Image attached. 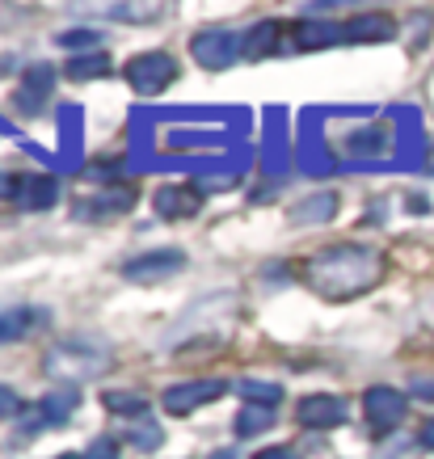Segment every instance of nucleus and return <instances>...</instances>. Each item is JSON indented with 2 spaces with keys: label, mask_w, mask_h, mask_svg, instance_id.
Returning <instances> with one entry per match:
<instances>
[{
  "label": "nucleus",
  "mask_w": 434,
  "mask_h": 459,
  "mask_svg": "<svg viewBox=\"0 0 434 459\" xmlns=\"http://www.w3.org/2000/svg\"><path fill=\"white\" fill-rule=\"evenodd\" d=\"M240 396H245V404L274 409V404L282 401V388H279V384H262V379H245V384H240Z\"/></svg>",
  "instance_id": "26"
},
{
  "label": "nucleus",
  "mask_w": 434,
  "mask_h": 459,
  "mask_svg": "<svg viewBox=\"0 0 434 459\" xmlns=\"http://www.w3.org/2000/svg\"><path fill=\"white\" fill-rule=\"evenodd\" d=\"M81 404V396L76 392H56V396H42V418H47V426H64V421L72 418V409Z\"/></svg>",
  "instance_id": "24"
},
{
  "label": "nucleus",
  "mask_w": 434,
  "mask_h": 459,
  "mask_svg": "<svg viewBox=\"0 0 434 459\" xmlns=\"http://www.w3.org/2000/svg\"><path fill=\"white\" fill-rule=\"evenodd\" d=\"M84 459H118V443H114V438H93L89 451H84Z\"/></svg>",
  "instance_id": "29"
},
{
  "label": "nucleus",
  "mask_w": 434,
  "mask_h": 459,
  "mask_svg": "<svg viewBox=\"0 0 434 459\" xmlns=\"http://www.w3.org/2000/svg\"><path fill=\"white\" fill-rule=\"evenodd\" d=\"M59 459H84V455H59Z\"/></svg>",
  "instance_id": "37"
},
{
  "label": "nucleus",
  "mask_w": 434,
  "mask_h": 459,
  "mask_svg": "<svg viewBox=\"0 0 434 459\" xmlns=\"http://www.w3.org/2000/svg\"><path fill=\"white\" fill-rule=\"evenodd\" d=\"M421 443L434 451V421H426V426H421Z\"/></svg>",
  "instance_id": "34"
},
{
  "label": "nucleus",
  "mask_w": 434,
  "mask_h": 459,
  "mask_svg": "<svg viewBox=\"0 0 434 459\" xmlns=\"http://www.w3.org/2000/svg\"><path fill=\"white\" fill-rule=\"evenodd\" d=\"M409 211H418V215H426V211H430V203H426V198H409Z\"/></svg>",
  "instance_id": "35"
},
{
  "label": "nucleus",
  "mask_w": 434,
  "mask_h": 459,
  "mask_svg": "<svg viewBox=\"0 0 434 459\" xmlns=\"http://www.w3.org/2000/svg\"><path fill=\"white\" fill-rule=\"evenodd\" d=\"M346 42V22H304L295 26V47L299 51H321V47H337Z\"/></svg>",
  "instance_id": "12"
},
{
  "label": "nucleus",
  "mask_w": 434,
  "mask_h": 459,
  "mask_svg": "<svg viewBox=\"0 0 434 459\" xmlns=\"http://www.w3.org/2000/svg\"><path fill=\"white\" fill-rule=\"evenodd\" d=\"M101 367H106V350L93 346V342H64L47 354V376L51 379L84 384V379L101 376Z\"/></svg>",
  "instance_id": "2"
},
{
  "label": "nucleus",
  "mask_w": 434,
  "mask_h": 459,
  "mask_svg": "<svg viewBox=\"0 0 434 459\" xmlns=\"http://www.w3.org/2000/svg\"><path fill=\"white\" fill-rule=\"evenodd\" d=\"M384 274V257L371 245H329L304 265V282L325 299H359Z\"/></svg>",
  "instance_id": "1"
},
{
  "label": "nucleus",
  "mask_w": 434,
  "mask_h": 459,
  "mask_svg": "<svg viewBox=\"0 0 434 459\" xmlns=\"http://www.w3.org/2000/svg\"><path fill=\"white\" fill-rule=\"evenodd\" d=\"M9 195H13V203L22 211H47V207H56L59 186H56V178H42V173H22V178H13Z\"/></svg>",
  "instance_id": "9"
},
{
  "label": "nucleus",
  "mask_w": 434,
  "mask_h": 459,
  "mask_svg": "<svg viewBox=\"0 0 434 459\" xmlns=\"http://www.w3.org/2000/svg\"><path fill=\"white\" fill-rule=\"evenodd\" d=\"M161 13V4H118L114 17H156Z\"/></svg>",
  "instance_id": "31"
},
{
  "label": "nucleus",
  "mask_w": 434,
  "mask_h": 459,
  "mask_svg": "<svg viewBox=\"0 0 434 459\" xmlns=\"http://www.w3.org/2000/svg\"><path fill=\"white\" fill-rule=\"evenodd\" d=\"M295 418L312 426V430H334L342 421L351 418V404L342 401V396H329V392H317V396H304L299 409H295Z\"/></svg>",
  "instance_id": "8"
},
{
  "label": "nucleus",
  "mask_w": 434,
  "mask_h": 459,
  "mask_svg": "<svg viewBox=\"0 0 434 459\" xmlns=\"http://www.w3.org/2000/svg\"><path fill=\"white\" fill-rule=\"evenodd\" d=\"M228 384L224 379H190V384H173L165 388V409L173 418H186V413H195L203 404H211L215 396H224Z\"/></svg>",
  "instance_id": "5"
},
{
  "label": "nucleus",
  "mask_w": 434,
  "mask_h": 459,
  "mask_svg": "<svg viewBox=\"0 0 434 459\" xmlns=\"http://www.w3.org/2000/svg\"><path fill=\"white\" fill-rule=\"evenodd\" d=\"M396 118H401V148H396V156H401V165H418L421 160V148H426V140H421V118L418 110H396Z\"/></svg>",
  "instance_id": "20"
},
{
  "label": "nucleus",
  "mask_w": 434,
  "mask_h": 459,
  "mask_svg": "<svg viewBox=\"0 0 434 459\" xmlns=\"http://www.w3.org/2000/svg\"><path fill=\"white\" fill-rule=\"evenodd\" d=\"M68 76L72 81H101L110 76V56L106 51H84V56L68 59Z\"/></svg>",
  "instance_id": "22"
},
{
  "label": "nucleus",
  "mask_w": 434,
  "mask_h": 459,
  "mask_svg": "<svg viewBox=\"0 0 434 459\" xmlns=\"http://www.w3.org/2000/svg\"><path fill=\"white\" fill-rule=\"evenodd\" d=\"M131 207H135V195H131V190H101L98 203H81L72 215H81V220H106V215H123V211H131Z\"/></svg>",
  "instance_id": "17"
},
{
  "label": "nucleus",
  "mask_w": 434,
  "mask_h": 459,
  "mask_svg": "<svg viewBox=\"0 0 434 459\" xmlns=\"http://www.w3.org/2000/svg\"><path fill=\"white\" fill-rule=\"evenodd\" d=\"M126 81L135 93H165L169 84L178 81V59L165 56V51H148V56H135L126 64Z\"/></svg>",
  "instance_id": "3"
},
{
  "label": "nucleus",
  "mask_w": 434,
  "mask_h": 459,
  "mask_svg": "<svg viewBox=\"0 0 434 459\" xmlns=\"http://www.w3.org/2000/svg\"><path fill=\"white\" fill-rule=\"evenodd\" d=\"M270 126H266V152H262V160H266L270 173H282L287 169V126H282V110H266Z\"/></svg>",
  "instance_id": "18"
},
{
  "label": "nucleus",
  "mask_w": 434,
  "mask_h": 459,
  "mask_svg": "<svg viewBox=\"0 0 434 459\" xmlns=\"http://www.w3.org/2000/svg\"><path fill=\"white\" fill-rule=\"evenodd\" d=\"M81 110L76 106H59V156L64 165H76L81 160Z\"/></svg>",
  "instance_id": "16"
},
{
  "label": "nucleus",
  "mask_w": 434,
  "mask_h": 459,
  "mask_svg": "<svg viewBox=\"0 0 434 459\" xmlns=\"http://www.w3.org/2000/svg\"><path fill=\"white\" fill-rule=\"evenodd\" d=\"M274 426V409H262V404H245L237 413V434L240 438H253V434H262Z\"/></svg>",
  "instance_id": "23"
},
{
  "label": "nucleus",
  "mask_w": 434,
  "mask_h": 459,
  "mask_svg": "<svg viewBox=\"0 0 434 459\" xmlns=\"http://www.w3.org/2000/svg\"><path fill=\"white\" fill-rule=\"evenodd\" d=\"M384 148H388V126H363V131L346 135V152L363 156V160H376Z\"/></svg>",
  "instance_id": "21"
},
{
  "label": "nucleus",
  "mask_w": 434,
  "mask_h": 459,
  "mask_svg": "<svg viewBox=\"0 0 434 459\" xmlns=\"http://www.w3.org/2000/svg\"><path fill=\"white\" fill-rule=\"evenodd\" d=\"M396 39V22L388 13H363L346 22V42H388Z\"/></svg>",
  "instance_id": "13"
},
{
  "label": "nucleus",
  "mask_w": 434,
  "mask_h": 459,
  "mask_svg": "<svg viewBox=\"0 0 434 459\" xmlns=\"http://www.w3.org/2000/svg\"><path fill=\"white\" fill-rule=\"evenodd\" d=\"M337 215V195H329V190H321V195L304 198V203H295L291 215L287 220L295 223V228H308V223H329Z\"/></svg>",
  "instance_id": "15"
},
{
  "label": "nucleus",
  "mask_w": 434,
  "mask_h": 459,
  "mask_svg": "<svg viewBox=\"0 0 434 459\" xmlns=\"http://www.w3.org/2000/svg\"><path fill=\"white\" fill-rule=\"evenodd\" d=\"M126 443L140 446V451H156V446L165 443V434H161V426H156V421H135V426L126 430Z\"/></svg>",
  "instance_id": "27"
},
{
  "label": "nucleus",
  "mask_w": 434,
  "mask_h": 459,
  "mask_svg": "<svg viewBox=\"0 0 434 459\" xmlns=\"http://www.w3.org/2000/svg\"><path fill=\"white\" fill-rule=\"evenodd\" d=\"M215 459H237V455L232 451H215Z\"/></svg>",
  "instance_id": "36"
},
{
  "label": "nucleus",
  "mask_w": 434,
  "mask_h": 459,
  "mask_svg": "<svg viewBox=\"0 0 434 459\" xmlns=\"http://www.w3.org/2000/svg\"><path fill=\"white\" fill-rule=\"evenodd\" d=\"M101 401H106V409L114 418H140V413H148V396H140V392H106Z\"/></svg>",
  "instance_id": "25"
},
{
  "label": "nucleus",
  "mask_w": 434,
  "mask_h": 459,
  "mask_svg": "<svg viewBox=\"0 0 434 459\" xmlns=\"http://www.w3.org/2000/svg\"><path fill=\"white\" fill-rule=\"evenodd\" d=\"M186 265V253L182 249H152V253H140V257H131V262L123 265V274L131 282H161L169 279V274H178Z\"/></svg>",
  "instance_id": "7"
},
{
  "label": "nucleus",
  "mask_w": 434,
  "mask_h": 459,
  "mask_svg": "<svg viewBox=\"0 0 434 459\" xmlns=\"http://www.w3.org/2000/svg\"><path fill=\"white\" fill-rule=\"evenodd\" d=\"M363 413L376 430H396L409 413V396H401L396 388L376 384V388H367V396H363Z\"/></svg>",
  "instance_id": "6"
},
{
  "label": "nucleus",
  "mask_w": 434,
  "mask_h": 459,
  "mask_svg": "<svg viewBox=\"0 0 434 459\" xmlns=\"http://www.w3.org/2000/svg\"><path fill=\"white\" fill-rule=\"evenodd\" d=\"M51 84H56V72L47 68V64H34V68H26V76H22V84H17L13 106L22 114H39L42 106H47V98H51Z\"/></svg>",
  "instance_id": "11"
},
{
  "label": "nucleus",
  "mask_w": 434,
  "mask_h": 459,
  "mask_svg": "<svg viewBox=\"0 0 434 459\" xmlns=\"http://www.w3.org/2000/svg\"><path fill=\"white\" fill-rule=\"evenodd\" d=\"M190 56H195L203 68H228V64L240 59V39L224 26H211L190 39Z\"/></svg>",
  "instance_id": "4"
},
{
  "label": "nucleus",
  "mask_w": 434,
  "mask_h": 459,
  "mask_svg": "<svg viewBox=\"0 0 434 459\" xmlns=\"http://www.w3.org/2000/svg\"><path fill=\"white\" fill-rule=\"evenodd\" d=\"M279 51V22H257V26L240 39V56L245 59H262Z\"/></svg>",
  "instance_id": "19"
},
{
  "label": "nucleus",
  "mask_w": 434,
  "mask_h": 459,
  "mask_svg": "<svg viewBox=\"0 0 434 459\" xmlns=\"http://www.w3.org/2000/svg\"><path fill=\"white\" fill-rule=\"evenodd\" d=\"M253 459H295V451H287V446H266V451H257Z\"/></svg>",
  "instance_id": "32"
},
{
  "label": "nucleus",
  "mask_w": 434,
  "mask_h": 459,
  "mask_svg": "<svg viewBox=\"0 0 434 459\" xmlns=\"http://www.w3.org/2000/svg\"><path fill=\"white\" fill-rule=\"evenodd\" d=\"M152 207L161 220H195L203 211V195L198 186H161L152 195Z\"/></svg>",
  "instance_id": "10"
},
{
  "label": "nucleus",
  "mask_w": 434,
  "mask_h": 459,
  "mask_svg": "<svg viewBox=\"0 0 434 459\" xmlns=\"http://www.w3.org/2000/svg\"><path fill=\"white\" fill-rule=\"evenodd\" d=\"M413 392H418L421 401H434V384H426V379H418V384H413Z\"/></svg>",
  "instance_id": "33"
},
{
  "label": "nucleus",
  "mask_w": 434,
  "mask_h": 459,
  "mask_svg": "<svg viewBox=\"0 0 434 459\" xmlns=\"http://www.w3.org/2000/svg\"><path fill=\"white\" fill-rule=\"evenodd\" d=\"M17 413H22V401H17V392L0 384V418H17Z\"/></svg>",
  "instance_id": "30"
},
{
  "label": "nucleus",
  "mask_w": 434,
  "mask_h": 459,
  "mask_svg": "<svg viewBox=\"0 0 434 459\" xmlns=\"http://www.w3.org/2000/svg\"><path fill=\"white\" fill-rule=\"evenodd\" d=\"M42 320H47L42 307H9V312H0V342H22L34 329H42Z\"/></svg>",
  "instance_id": "14"
},
{
  "label": "nucleus",
  "mask_w": 434,
  "mask_h": 459,
  "mask_svg": "<svg viewBox=\"0 0 434 459\" xmlns=\"http://www.w3.org/2000/svg\"><path fill=\"white\" fill-rule=\"evenodd\" d=\"M98 42H101L98 30H68V34H59V47H68L76 56H81L84 47H98Z\"/></svg>",
  "instance_id": "28"
}]
</instances>
